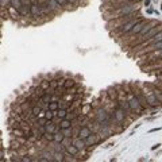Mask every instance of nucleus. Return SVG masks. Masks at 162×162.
<instances>
[{
	"instance_id": "15",
	"label": "nucleus",
	"mask_w": 162,
	"mask_h": 162,
	"mask_svg": "<svg viewBox=\"0 0 162 162\" xmlns=\"http://www.w3.org/2000/svg\"><path fill=\"white\" fill-rule=\"evenodd\" d=\"M72 143L74 144V146H77V147L80 149V150H83L84 147H85V141H84L83 138H80V136H77V138H74L73 141H72Z\"/></svg>"
},
{
	"instance_id": "40",
	"label": "nucleus",
	"mask_w": 162,
	"mask_h": 162,
	"mask_svg": "<svg viewBox=\"0 0 162 162\" xmlns=\"http://www.w3.org/2000/svg\"><path fill=\"white\" fill-rule=\"evenodd\" d=\"M6 3H7V0H1V6H6Z\"/></svg>"
},
{
	"instance_id": "36",
	"label": "nucleus",
	"mask_w": 162,
	"mask_h": 162,
	"mask_svg": "<svg viewBox=\"0 0 162 162\" xmlns=\"http://www.w3.org/2000/svg\"><path fill=\"white\" fill-rule=\"evenodd\" d=\"M161 130V127H157V128H153V130H150V133H155V131H159Z\"/></svg>"
},
{
	"instance_id": "25",
	"label": "nucleus",
	"mask_w": 162,
	"mask_h": 162,
	"mask_svg": "<svg viewBox=\"0 0 162 162\" xmlns=\"http://www.w3.org/2000/svg\"><path fill=\"white\" fill-rule=\"evenodd\" d=\"M41 112H42V109H41V107H38V106H34L31 108V115L32 116H39Z\"/></svg>"
},
{
	"instance_id": "23",
	"label": "nucleus",
	"mask_w": 162,
	"mask_h": 162,
	"mask_svg": "<svg viewBox=\"0 0 162 162\" xmlns=\"http://www.w3.org/2000/svg\"><path fill=\"white\" fill-rule=\"evenodd\" d=\"M57 116H58L59 119H65L66 116H68V111L65 108H58L57 109Z\"/></svg>"
},
{
	"instance_id": "3",
	"label": "nucleus",
	"mask_w": 162,
	"mask_h": 162,
	"mask_svg": "<svg viewBox=\"0 0 162 162\" xmlns=\"http://www.w3.org/2000/svg\"><path fill=\"white\" fill-rule=\"evenodd\" d=\"M118 107L123 109V111L126 112L127 115H128L130 112H133V111H131V108H130L128 100H127L126 97H119V99H118Z\"/></svg>"
},
{
	"instance_id": "33",
	"label": "nucleus",
	"mask_w": 162,
	"mask_h": 162,
	"mask_svg": "<svg viewBox=\"0 0 162 162\" xmlns=\"http://www.w3.org/2000/svg\"><path fill=\"white\" fill-rule=\"evenodd\" d=\"M57 1L61 4V7H68V4H69L68 0H57Z\"/></svg>"
},
{
	"instance_id": "18",
	"label": "nucleus",
	"mask_w": 162,
	"mask_h": 162,
	"mask_svg": "<svg viewBox=\"0 0 162 162\" xmlns=\"http://www.w3.org/2000/svg\"><path fill=\"white\" fill-rule=\"evenodd\" d=\"M69 127H72V120H69V119H61V122H59V128L64 130V128H69Z\"/></svg>"
},
{
	"instance_id": "27",
	"label": "nucleus",
	"mask_w": 162,
	"mask_h": 162,
	"mask_svg": "<svg viewBox=\"0 0 162 162\" xmlns=\"http://www.w3.org/2000/svg\"><path fill=\"white\" fill-rule=\"evenodd\" d=\"M59 108V103L58 101H50L49 103V109H51V111H57V109Z\"/></svg>"
},
{
	"instance_id": "12",
	"label": "nucleus",
	"mask_w": 162,
	"mask_h": 162,
	"mask_svg": "<svg viewBox=\"0 0 162 162\" xmlns=\"http://www.w3.org/2000/svg\"><path fill=\"white\" fill-rule=\"evenodd\" d=\"M138 23V21H130V22H127L124 26H122V32H130L131 30H133V27L135 26V24Z\"/></svg>"
},
{
	"instance_id": "29",
	"label": "nucleus",
	"mask_w": 162,
	"mask_h": 162,
	"mask_svg": "<svg viewBox=\"0 0 162 162\" xmlns=\"http://www.w3.org/2000/svg\"><path fill=\"white\" fill-rule=\"evenodd\" d=\"M150 41L153 42V43H154V42H159V41H162V30L158 32V34H155V35H154L153 38L150 39Z\"/></svg>"
},
{
	"instance_id": "24",
	"label": "nucleus",
	"mask_w": 162,
	"mask_h": 162,
	"mask_svg": "<svg viewBox=\"0 0 162 162\" xmlns=\"http://www.w3.org/2000/svg\"><path fill=\"white\" fill-rule=\"evenodd\" d=\"M62 86H64L65 89H69L72 88V86H74V81L72 78H68V80H65L64 84H62Z\"/></svg>"
},
{
	"instance_id": "17",
	"label": "nucleus",
	"mask_w": 162,
	"mask_h": 162,
	"mask_svg": "<svg viewBox=\"0 0 162 162\" xmlns=\"http://www.w3.org/2000/svg\"><path fill=\"white\" fill-rule=\"evenodd\" d=\"M10 4H11V7L14 10H16V12L22 8V6H23V4H22V0H10Z\"/></svg>"
},
{
	"instance_id": "38",
	"label": "nucleus",
	"mask_w": 162,
	"mask_h": 162,
	"mask_svg": "<svg viewBox=\"0 0 162 162\" xmlns=\"http://www.w3.org/2000/svg\"><path fill=\"white\" fill-rule=\"evenodd\" d=\"M154 56H159V57H162V49H161V50H158V53L155 51V54H154Z\"/></svg>"
},
{
	"instance_id": "26",
	"label": "nucleus",
	"mask_w": 162,
	"mask_h": 162,
	"mask_svg": "<svg viewBox=\"0 0 162 162\" xmlns=\"http://www.w3.org/2000/svg\"><path fill=\"white\" fill-rule=\"evenodd\" d=\"M19 14L21 15H23V16H27V15L30 14V7H27V6H22V8L19 10Z\"/></svg>"
},
{
	"instance_id": "2",
	"label": "nucleus",
	"mask_w": 162,
	"mask_h": 162,
	"mask_svg": "<svg viewBox=\"0 0 162 162\" xmlns=\"http://www.w3.org/2000/svg\"><path fill=\"white\" fill-rule=\"evenodd\" d=\"M96 122H99L101 126H108L109 124L111 119H109V115L104 108H99L96 111Z\"/></svg>"
},
{
	"instance_id": "8",
	"label": "nucleus",
	"mask_w": 162,
	"mask_h": 162,
	"mask_svg": "<svg viewBox=\"0 0 162 162\" xmlns=\"http://www.w3.org/2000/svg\"><path fill=\"white\" fill-rule=\"evenodd\" d=\"M146 96V95H144ZM146 99H147V103H149V106L150 107H157V106H159V100L157 99V96L154 95V92H150V93H147V96H146Z\"/></svg>"
},
{
	"instance_id": "30",
	"label": "nucleus",
	"mask_w": 162,
	"mask_h": 162,
	"mask_svg": "<svg viewBox=\"0 0 162 162\" xmlns=\"http://www.w3.org/2000/svg\"><path fill=\"white\" fill-rule=\"evenodd\" d=\"M153 92H154V95L157 96V99L159 100V103L162 104V91H159V89H157V88H153Z\"/></svg>"
},
{
	"instance_id": "32",
	"label": "nucleus",
	"mask_w": 162,
	"mask_h": 162,
	"mask_svg": "<svg viewBox=\"0 0 162 162\" xmlns=\"http://www.w3.org/2000/svg\"><path fill=\"white\" fill-rule=\"evenodd\" d=\"M62 133H64V135L66 136V138H70V136H72V130H70V127H69V128H64V130H62Z\"/></svg>"
},
{
	"instance_id": "13",
	"label": "nucleus",
	"mask_w": 162,
	"mask_h": 162,
	"mask_svg": "<svg viewBox=\"0 0 162 162\" xmlns=\"http://www.w3.org/2000/svg\"><path fill=\"white\" fill-rule=\"evenodd\" d=\"M45 128H46V133H51V134H56L57 131H58L57 126L51 120H49L46 124H45Z\"/></svg>"
},
{
	"instance_id": "10",
	"label": "nucleus",
	"mask_w": 162,
	"mask_h": 162,
	"mask_svg": "<svg viewBox=\"0 0 162 162\" xmlns=\"http://www.w3.org/2000/svg\"><path fill=\"white\" fill-rule=\"evenodd\" d=\"M161 30H162V26H159V27H153V29H151L150 31H149L147 34L144 35V39H146V41H150V39L153 38L154 35H155V34H158V32L161 31Z\"/></svg>"
},
{
	"instance_id": "19",
	"label": "nucleus",
	"mask_w": 162,
	"mask_h": 162,
	"mask_svg": "<svg viewBox=\"0 0 162 162\" xmlns=\"http://www.w3.org/2000/svg\"><path fill=\"white\" fill-rule=\"evenodd\" d=\"M143 26H144V23H142V22H138V23L135 24V26L133 27V30L130 32H133V34H139V32L142 31V29H143Z\"/></svg>"
},
{
	"instance_id": "4",
	"label": "nucleus",
	"mask_w": 162,
	"mask_h": 162,
	"mask_svg": "<svg viewBox=\"0 0 162 162\" xmlns=\"http://www.w3.org/2000/svg\"><path fill=\"white\" fill-rule=\"evenodd\" d=\"M126 112L123 111L122 108H119V107H116L115 109H114V118H115V120L118 122V123H122V122H124V118H126Z\"/></svg>"
},
{
	"instance_id": "21",
	"label": "nucleus",
	"mask_w": 162,
	"mask_h": 162,
	"mask_svg": "<svg viewBox=\"0 0 162 162\" xmlns=\"http://www.w3.org/2000/svg\"><path fill=\"white\" fill-rule=\"evenodd\" d=\"M41 100H42V103L49 104L50 101H53V97H51V95L49 93V92H46V93H43V95L41 96Z\"/></svg>"
},
{
	"instance_id": "6",
	"label": "nucleus",
	"mask_w": 162,
	"mask_h": 162,
	"mask_svg": "<svg viewBox=\"0 0 162 162\" xmlns=\"http://www.w3.org/2000/svg\"><path fill=\"white\" fill-rule=\"evenodd\" d=\"M85 144L86 146H95L96 143H99V141H100V138H99V135L97 134H95V133H92L89 136H86L85 139Z\"/></svg>"
},
{
	"instance_id": "22",
	"label": "nucleus",
	"mask_w": 162,
	"mask_h": 162,
	"mask_svg": "<svg viewBox=\"0 0 162 162\" xmlns=\"http://www.w3.org/2000/svg\"><path fill=\"white\" fill-rule=\"evenodd\" d=\"M49 6H50L51 11H58L59 7H61V4H59L57 0H49Z\"/></svg>"
},
{
	"instance_id": "1",
	"label": "nucleus",
	"mask_w": 162,
	"mask_h": 162,
	"mask_svg": "<svg viewBox=\"0 0 162 162\" xmlns=\"http://www.w3.org/2000/svg\"><path fill=\"white\" fill-rule=\"evenodd\" d=\"M128 104H130V108H131V111L135 112V114H142V112L144 111V108L141 106V103H139V100L136 99L135 95H128Z\"/></svg>"
},
{
	"instance_id": "11",
	"label": "nucleus",
	"mask_w": 162,
	"mask_h": 162,
	"mask_svg": "<svg viewBox=\"0 0 162 162\" xmlns=\"http://www.w3.org/2000/svg\"><path fill=\"white\" fill-rule=\"evenodd\" d=\"M134 95H135V96H136V99H138V100H139V103H141V106L143 107L144 109L150 107V106H149V103H147V99H146V96H143V95L138 93V92H136V93H134Z\"/></svg>"
},
{
	"instance_id": "14",
	"label": "nucleus",
	"mask_w": 162,
	"mask_h": 162,
	"mask_svg": "<svg viewBox=\"0 0 162 162\" xmlns=\"http://www.w3.org/2000/svg\"><path fill=\"white\" fill-rule=\"evenodd\" d=\"M91 134H92V131H91L89 127H81V128L78 130V136L80 138H83V139H85L86 136H89Z\"/></svg>"
},
{
	"instance_id": "5",
	"label": "nucleus",
	"mask_w": 162,
	"mask_h": 162,
	"mask_svg": "<svg viewBox=\"0 0 162 162\" xmlns=\"http://www.w3.org/2000/svg\"><path fill=\"white\" fill-rule=\"evenodd\" d=\"M135 8H136L135 6H122L120 10L116 12V15H119V16H126V15L131 14V12H133Z\"/></svg>"
},
{
	"instance_id": "20",
	"label": "nucleus",
	"mask_w": 162,
	"mask_h": 162,
	"mask_svg": "<svg viewBox=\"0 0 162 162\" xmlns=\"http://www.w3.org/2000/svg\"><path fill=\"white\" fill-rule=\"evenodd\" d=\"M65 139V135H64V133H59V131H57L56 134H54V142L56 143H62V141Z\"/></svg>"
},
{
	"instance_id": "39",
	"label": "nucleus",
	"mask_w": 162,
	"mask_h": 162,
	"mask_svg": "<svg viewBox=\"0 0 162 162\" xmlns=\"http://www.w3.org/2000/svg\"><path fill=\"white\" fill-rule=\"evenodd\" d=\"M158 146H159V144H154L153 147H151V150H155V149H157V147H158Z\"/></svg>"
},
{
	"instance_id": "7",
	"label": "nucleus",
	"mask_w": 162,
	"mask_h": 162,
	"mask_svg": "<svg viewBox=\"0 0 162 162\" xmlns=\"http://www.w3.org/2000/svg\"><path fill=\"white\" fill-rule=\"evenodd\" d=\"M65 150H66V154L68 155H77V154L80 153V149L77 147V146H74L73 143H68V144H65Z\"/></svg>"
},
{
	"instance_id": "9",
	"label": "nucleus",
	"mask_w": 162,
	"mask_h": 162,
	"mask_svg": "<svg viewBox=\"0 0 162 162\" xmlns=\"http://www.w3.org/2000/svg\"><path fill=\"white\" fill-rule=\"evenodd\" d=\"M30 14L32 16H42V8H41V4L39 3H34L31 4L30 7Z\"/></svg>"
},
{
	"instance_id": "31",
	"label": "nucleus",
	"mask_w": 162,
	"mask_h": 162,
	"mask_svg": "<svg viewBox=\"0 0 162 162\" xmlns=\"http://www.w3.org/2000/svg\"><path fill=\"white\" fill-rule=\"evenodd\" d=\"M43 138L46 139V141L51 142V141H54V134H51V133H45V134H43Z\"/></svg>"
},
{
	"instance_id": "16",
	"label": "nucleus",
	"mask_w": 162,
	"mask_h": 162,
	"mask_svg": "<svg viewBox=\"0 0 162 162\" xmlns=\"http://www.w3.org/2000/svg\"><path fill=\"white\" fill-rule=\"evenodd\" d=\"M154 24H155V22H149L147 24H144V26H143V29H142V31L139 32V34H142V35H146V34H147V32L154 27Z\"/></svg>"
},
{
	"instance_id": "42",
	"label": "nucleus",
	"mask_w": 162,
	"mask_h": 162,
	"mask_svg": "<svg viewBox=\"0 0 162 162\" xmlns=\"http://www.w3.org/2000/svg\"><path fill=\"white\" fill-rule=\"evenodd\" d=\"M161 10H162V4H161Z\"/></svg>"
},
{
	"instance_id": "35",
	"label": "nucleus",
	"mask_w": 162,
	"mask_h": 162,
	"mask_svg": "<svg viewBox=\"0 0 162 162\" xmlns=\"http://www.w3.org/2000/svg\"><path fill=\"white\" fill-rule=\"evenodd\" d=\"M68 1L70 6H77V4H78V0H68Z\"/></svg>"
},
{
	"instance_id": "37",
	"label": "nucleus",
	"mask_w": 162,
	"mask_h": 162,
	"mask_svg": "<svg viewBox=\"0 0 162 162\" xmlns=\"http://www.w3.org/2000/svg\"><path fill=\"white\" fill-rule=\"evenodd\" d=\"M150 3H151V0H144V6H146V7L150 6Z\"/></svg>"
},
{
	"instance_id": "34",
	"label": "nucleus",
	"mask_w": 162,
	"mask_h": 162,
	"mask_svg": "<svg viewBox=\"0 0 162 162\" xmlns=\"http://www.w3.org/2000/svg\"><path fill=\"white\" fill-rule=\"evenodd\" d=\"M22 4L27 7H31V0H22Z\"/></svg>"
},
{
	"instance_id": "41",
	"label": "nucleus",
	"mask_w": 162,
	"mask_h": 162,
	"mask_svg": "<svg viewBox=\"0 0 162 162\" xmlns=\"http://www.w3.org/2000/svg\"><path fill=\"white\" fill-rule=\"evenodd\" d=\"M126 1H138V0H126Z\"/></svg>"
},
{
	"instance_id": "28",
	"label": "nucleus",
	"mask_w": 162,
	"mask_h": 162,
	"mask_svg": "<svg viewBox=\"0 0 162 162\" xmlns=\"http://www.w3.org/2000/svg\"><path fill=\"white\" fill-rule=\"evenodd\" d=\"M154 49H158V50H161V49H162V41L154 42V43L151 45L150 47H149V50H154Z\"/></svg>"
}]
</instances>
